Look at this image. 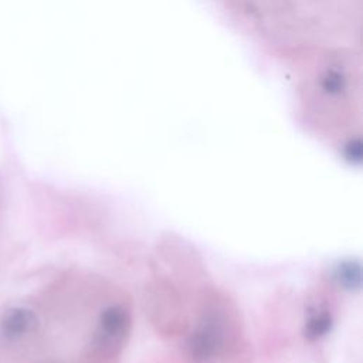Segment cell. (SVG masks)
I'll use <instances>...</instances> for the list:
<instances>
[{"instance_id":"1","label":"cell","mask_w":363,"mask_h":363,"mask_svg":"<svg viewBox=\"0 0 363 363\" xmlns=\"http://www.w3.org/2000/svg\"><path fill=\"white\" fill-rule=\"evenodd\" d=\"M38 319L34 311L26 306L10 308L0 319V335L6 340H20L37 328Z\"/></svg>"},{"instance_id":"2","label":"cell","mask_w":363,"mask_h":363,"mask_svg":"<svg viewBox=\"0 0 363 363\" xmlns=\"http://www.w3.org/2000/svg\"><path fill=\"white\" fill-rule=\"evenodd\" d=\"M322 86L329 94H339L345 88V79L343 75L337 71H329L322 79Z\"/></svg>"}]
</instances>
